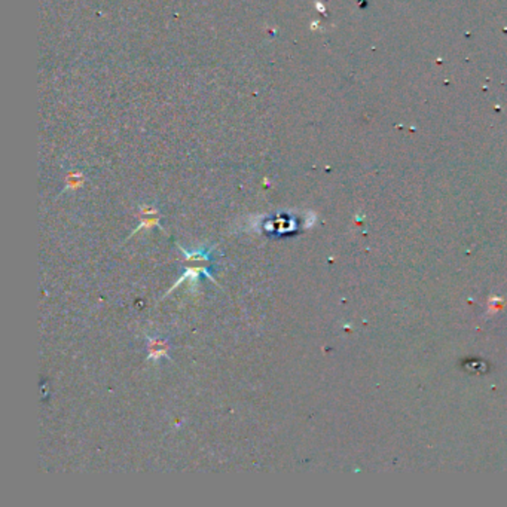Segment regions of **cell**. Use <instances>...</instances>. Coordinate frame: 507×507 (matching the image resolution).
<instances>
[{
    "label": "cell",
    "mask_w": 507,
    "mask_h": 507,
    "mask_svg": "<svg viewBox=\"0 0 507 507\" xmlns=\"http://www.w3.org/2000/svg\"><path fill=\"white\" fill-rule=\"evenodd\" d=\"M180 249H182V247H180ZM182 252H183L184 254V259H186L187 267H186V271H184L183 275H182V277L177 280V283L170 289V292L174 290V289H176L179 284H182L184 280L197 281L199 274H204L205 277H209V278L214 283V278L210 275V272H209V269H207V264L210 262V250H202V249H201V250L191 252V253H189L187 250L182 249Z\"/></svg>",
    "instance_id": "obj_1"
},
{
    "label": "cell",
    "mask_w": 507,
    "mask_h": 507,
    "mask_svg": "<svg viewBox=\"0 0 507 507\" xmlns=\"http://www.w3.org/2000/svg\"><path fill=\"white\" fill-rule=\"evenodd\" d=\"M167 351H168V345H167L165 341H161V339H151V348H149V355H147V359H149V360H158L159 357L167 355Z\"/></svg>",
    "instance_id": "obj_2"
}]
</instances>
